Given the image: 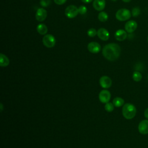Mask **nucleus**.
<instances>
[{"label": "nucleus", "instance_id": "obj_1", "mask_svg": "<svg viewBox=\"0 0 148 148\" xmlns=\"http://www.w3.org/2000/svg\"><path fill=\"white\" fill-rule=\"evenodd\" d=\"M121 48L120 46L114 43H110L106 45L102 49L103 57L110 61L116 60L120 56Z\"/></svg>", "mask_w": 148, "mask_h": 148}, {"label": "nucleus", "instance_id": "obj_2", "mask_svg": "<svg viewBox=\"0 0 148 148\" xmlns=\"http://www.w3.org/2000/svg\"><path fill=\"white\" fill-rule=\"evenodd\" d=\"M136 113V109L135 106L130 103H125L123 105L122 109V114L126 119L130 120L133 119Z\"/></svg>", "mask_w": 148, "mask_h": 148}, {"label": "nucleus", "instance_id": "obj_3", "mask_svg": "<svg viewBox=\"0 0 148 148\" xmlns=\"http://www.w3.org/2000/svg\"><path fill=\"white\" fill-rule=\"evenodd\" d=\"M131 12L126 8L119 9L116 13V18L120 21H124L130 18L131 16Z\"/></svg>", "mask_w": 148, "mask_h": 148}, {"label": "nucleus", "instance_id": "obj_4", "mask_svg": "<svg viewBox=\"0 0 148 148\" xmlns=\"http://www.w3.org/2000/svg\"><path fill=\"white\" fill-rule=\"evenodd\" d=\"M42 42L45 46L47 48L53 47L56 42L55 37L51 34H46L42 38Z\"/></svg>", "mask_w": 148, "mask_h": 148}, {"label": "nucleus", "instance_id": "obj_5", "mask_svg": "<svg viewBox=\"0 0 148 148\" xmlns=\"http://www.w3.org/2000/svg\"><path fill=\"white\" fill-rule=\"evenodd\" d=\"M79 13L78 8L73 5H69L65 10V14L69 18H73Z\"/></svg>", "mask_w": 148, "mask_h": 148}, {"label": "nucleus", "instance_id": "obj_6", "mask_svg": "<svg viewBox=\"0 0 148 148\" xmlns=\"http://www.w3.org/2000/svg\"><path fill=\"white\" fill-rule=\"evenodd\" d=\"M111 98L110 92L106 90H103L100 91L99 94V99L103 103H106L109 102Z\"/></svg>", "mask_w": 148, "mask_h": 148}, {"label": "nucleus", "instance_id": "obj_7", "mask_svg": "<svg viewBox=\"0 0 148 148\" xmlns=\"http://www.w3.org/2000/svg\"><path fill=\"white\" fill-rule=\"evenodd\" d=\"M47 16V12L46 9L42 8H38L36 12L35 18L36 20L38 21H44Z\"/></svg>", "mask_w": 148, "mask_h": 148}, {"label": "nucleus", "instance_id": "obj_8", "mask_svg": "<svg viewBox=\"0 0 148 148\" xmlns=\"http://www.w3.org/2000/svg\"><path fill=\"white\" fill-rule=\"evenodd\" d=\"M138 27V24L134 20H129L124 25L125 30L127 31L128 33H132L134 32Z\"/></svg>", "mask_w": 148, "mask_h": 148}, {"label": "nucleus", "instance_id": "obj_9", "mask_svg": "<svg viewBox=\"0 0 148 148\" xmlns=\"http://www.w3.org/2000/svg\"><path fill=\"white\" fill-rule=\"evenodd\" d=\"M87 49L90 53L96 54L101 51V46L98 43L96 42H91L88 44Z\"/></svg>", "mask_w": 148, "mask_h": 148}, {"label": "nucleus", "instance_id": "obj_10", "mask_svg": "<svg viewBox=\"0 0 148 148\" xmlns=\"http://www.w3.org/2000/svg\"><path fill=\"white\" fill-rule=\"evenodd\" d=\"M99 84L103 88H108L111 87L112 82L111 79L107 76H103L99 79Z\"/></svg>", "mask_w": 148, "mask_h": 148}, {"label": "nucleus", "instance_id": "obj_11", "mask_svg": "<svg viewBox=\"0 0 148 148\" xmlns=\"http://www.w3.org/2000/svg\"><path fill=\"white\" fill-rule=\"evenodd\" d=\"M138 131L140 134L146 135L148 134V119L142 120L138 125Z\"/></svg>", "mask_w": 148, "mask_h": 148}, {"label": "nucleus", "instance_id": "obj_12", "mask_svg": "<svg viewBox=\"0 0 148 148\" xmlns=\"http://www.w3.org/2000/svg\"><path fill=\"white\" fill-rule=\"evenodd\" d=\"M97 35L100 39L103 41H106L109 39L110 35L109 31L106 29L104 28H100L97 31Z\"/></svg>", "mask_w": 148, "mask_h": 148}, {"label": "nucleus", "instance_id": "obj_13", "mask_svg": "<svg viewBox=\"0 0 148 148\" xmlns=\"http://www.w3.org/2000/svg\"><path fill=\"white\" fill-rule=\"evenodd\" d=\"M114 38L118 41H123L127 38V33L125 30L120 29L114 33Z\"/></svg>", "mask_w": 148, "mask_h": 148}, {"label": "nucleus", "instance_id": "obj_14", "mask_svg": "<svg viewBox=\"0 0 148 148\" xmlns=\"http://www.w3.org/2000/svg\"><path fill=\"white\" fill-rule=\"evenodd\" d=\"M105 0H94L92 3L93 8L97 11H102L105 8Z\"/></svg>", "mask_w": 148, "mask_h": 148}, {"label": "nucleus", "instance_id": "obj_15", "mask_svg": "<svg viewBox=\"0 0 148 148\" xmlns=\"http://www.w3.org/2000/svg\"><path fill=\"white\" fill-rule=\"evenodd\" d=\"M38 32L40 35H46L47 32V27L44 24H39L36 27Z\"/></svg>", "mask_w": 148, "mask_h": 148}, {"label": "nucleus", "instance_id": "obj_16", "mask_svg": "<svg viewBox=\"0 0 148 148\" xmlns=\"http://www.w3.org/2000/svg\"><path fill=\"white\" fill-rule=\"evenodd\" d=\"M0 65L2 67L7 66L9 64V58L3 54L1 53L0 54Z\"/></svg>", "mask_w": 148, "mask_h": 148}, {"label": "nucleus", "instance_id": "obj_17", "mask_svg": "<svg viewBox=\"0 0 148 148\" xmlns=\"http://www.w3.org/2000/svg\"><path fill=\"white\" fill-rule=\"evenodd\" d=\"M113 103L116 107H120L124 105V101L122 98L120 97H116L113 100Z\"/></svg>", "mask_w": 148, "mask_h": 148}, {"label": "nucleus", "instance_id": "obj_18", "mask_svg": "<svg viewBox=\"0 0 148 148\" xmlns=\"http://www.w3.org/2000/svg\"><path fill=\"white\" fill-rule=\"evenodd\" d=\"M98 18L101 22H105L108 19V15L107 13L103 11H101V12L99 13L98 15Z\"/></svg>", "mask_w": 148, "mask_h": 148}, {"label": "nucleus", "instance_id": "obj_19", "mask_svg": "<svg viewBox=\"0 0 148 148\" xmlns=\"http://www.w3.org/2000/svg\"><path fill=\"white\" fill-rule=\"evenodd\" d=\"M142 78V75L141 73L138 71H135L132 73V79L135 82H139Z\"/></svg>", "mask_w": 148, "mask_h": 148}, {"label": "nucleus", "instance_id": "obj_20", "mask_svg": "<svg viewBox=\"0 0 148 148\" xmlns=\"http://www.w3.org/2000/svg\"><path fill=\"white\" fill-rule=\"evenodd\" d=\"M87 35L91 38H93L97 35V30L94 28H91L87 31Z\"/></svg>", "mask_w": 148, "mask_h": 148}, {"label": "nucleus", "instance_id": "obj_21", "mask_svg": "<svg viewBox=\"0 0 148 148\" xmlns=\"http://www.w3.org/2000/svg\"><path fill=\"white\" fill-rule=\"evenodd\" d=\"M140 14V9L139 7H135L132 9L131 14L133 17H137Z\"/></svg>", "mask_w": 148, "mask_h": 148}, {"label": "nucleus", "instance_id": "obj_22", "mask_svg": "<svg viewBox=\"0 0 148 148\" xmlns=\"http://www.w3.org/2000/svg\"><path fill=\"white\" fill-rule=\"evenodd\" d=\"M105 109L108 112H111L114 110V105L113 103L108 102L105 105Z\"/></svg>", "mask_w": 148, "mask_h": 148}, {"label": "nucleus", "instance_id": "obj_23", "mask_svg": "<svg viewBox=\"0 0 148 148\" xmlns=\"http://www.w3.org/2000/svg\"><path fill=\"white\" fill-rule=\"evenodd\" d=\"M78 10H79V13L80 14H84L87 13V9L86 8V6H85L84 5H81L78 8Z\"/></svg>", "mask_w": 148, "mask_h": 148}, {"label": "nucleus", "instance_id": "obj_24", "mask_svg": "<svg viewBox=\"0 0 148 148\" xmlns=\"http://www.w3.org/2000/svg\"><path fill=\"white\" fill-rule=\"evenodd\" d=\"M51 0H40V5L41 6L45 8L49 6L51 3Z\"/></svg>", "mask_w": 148, "mask_h": 148}, {"label": "nucleus", "instance_id": "obj_25", "mask_svg": "<svg viewBox=\"0 0 148 148\" xmlns=\"http://www.w3.org/2000/svg\"><path fill=\"white\" fill-rule=\"evenodd\" d=\"M54 2L58 5H61L64 4L66 2V0H54Z\"/></svg>", "mask_w": 148, "mask_h": 148}, {"label": "nucleus", "instance_id": "obj_26", "mask_svg": "<svg viewBox=\"0 0 148 148\" xmlns=\"http://www.w3.org/2000/svg\"><path fill=\"white\" fill-rule=\"evenodd\" d=\"M144 116L148 119V108L147 109H146V110L144 112Z\"/></svg>", "mask_w": 148, "mask_h": 148}, {"label": "nucleus", "instance_id": "obj_27", "mask_svg": "<svg viewBox=\"0 0 148 148\" xmlns=\"http://www.w3.org/2000/svg\"><path fill=\"white\" fill-rule=\"evenodd\" d=\"M82 2H83V3H90L93 0H81Z\"/></svg>", "mask_w": 148, "mask_h": 148}, {"label": "nucleus", "instance_id": "obj_28", "mask_svg": "<svg viewBox=\"0 0 148 148\" xmlns=\"http://www.w3.org/2000/svg\"><path fill=\"white\" fill-rule=\"evenodd\" d=\"M122 1H123L124 2H126V3H127V2H130L131 0H122Z\"/></svg>", "mask_w": 148, "mask_h": 148}, {"label": "nucleus", "instance_id": "obj_29", "mask_svg": "<svg viewBox=\"0 0 148 148\" xmlns=\"http://www.w3.org/2000/svg\"><path fill=\"white\" fill-rule=\"evenodd\" d=\"M111 1H114V2H115V1H116L117 0H111Z\"/></svg>", "mask_w": 148, "mask_h": 148}, {"label": "nucleus", "instance_id": "obj_30", "mask_svg": "<svg viewBox=\"0 0 148 148\" xmlns=\"http://www.w3.org/2000/svg\"><path fill=\"white\" fill-rule=\"evenodd\" d=\"M147 42H148V36H147Z\"/></svg>", "mask_w": 148, "mask_h": 148}]
</instances>
